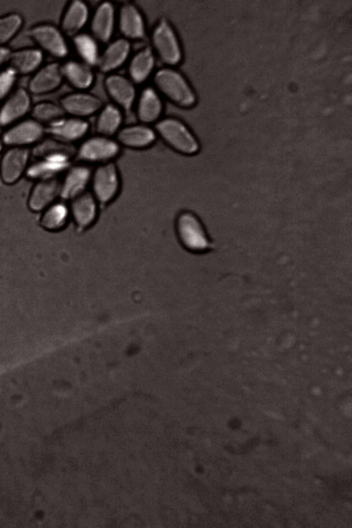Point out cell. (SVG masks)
<instances>
[{"mask_svg":"<svg viewBox=\"0 0 352 528\" xmlns=\"http://www.w3.org/2000/svg\"><path fill=\"white\" fill-rule=\"evenodd\" d=\"M120 152V146L116 139L98 134L82 141L77 151V157L84 164L98 165L112 162Z\"/></svg>","mask_w":352,"mask_h":528,"instance_id":"6","label":"cell"},{"mask_svg":"<svg viewBox=\"0 0 352 528\" xmlns=\"http://www.w3.org/2000/svg\"><path fill=\"white\" fill-rule=\"evenodd\" d=\"M91 13L88 5L82 1H73L67 7L61 21V29L69 36L81 32L89 21Z\"/></svg>","mask_w":352,"mask_h":528,"instance_id":"18","label":"cell"},{"mask_svg":"<svg viewBox=\"0 0 352 528\" xmlns=\"http://www.w3.org/2000/svg\"><path fill=\"white\" fill-rule=\"evenodd\" d=\"M1 141H0V150H1Z\"/></svg>","mask_w":352,"mask_h":528,"instance_id":"34","label":"cell"},{"mask_svg":"<svg viewBox=\"0 0 352 528\" xmlns=\"http://www.w3.org/2000/svg\"><path fill=\"white\" fill-rule=\"evenodd\" d=\"M15 74L11 69L0 73V99L3 98L12 87L15 81Z\"/></svg>","mask_w":352,"mask_h":528,"instance_id":"32","label":"cell"},{"mask_svg":"<svg viewBox=\"0 0 352 528\" xmlns=\"http://www.w3.org/2000/svg\"><path fill=\"white\" fill-rule=\"evenodd\" d=\"M69 214V210L64 204L56 203L45 211L41 223L48 230H59L67 224Z\"/></svg>","mask_w":352,"mask_h":528,"instance_id":"29","label":"cell"},{"mask_svg":"<svg viewBox=\"0 0 352 528\" xmlns=\"http://www.w3.org/2000/svg\"><path fill=\"white\" fill-rule=\"evenodd\" d=\"M116 26L122 38L131 40H140L146 32V24L140 9L133 3L126 2L122 4L116 11Z\"/></svg>","mask_w":352,"mask_h":528,"instance_id":"7","label":"cell"},{"mask_svg":"<svg viewBox=\"0 0 352 528\" xmlns=\"http://www.w3.org/2000/svg\"><path fill=\"white\" fill-rule=\"evenodd\" d=\"M60 104L63 111L80 118L98 113L103 106L98 96L82 91L65 96L61 98Z\"/></svg>","mask_w":352,"mask_h":528,"instance_id":"13","label":"cell"},{"mask_svg":"<svg viewBox=\"0 0 352 528\" xmlns=\"http://www.w3.org/2000/svg\"><path fill=\"white\" fill-rule=\"evenodd\" d=\"M153 87L162 98L184 109L194 107L197 96L186 77L174 67H165L153 75Z\"/></svg>","mask_w":352,"mask_h":528,"instance_id":"1","label":"cell"},{"mask_svg":"<svg viewBox=\"0 0 352 528\" xmlns=\"http://www.w3.org/2000/svg\"><path fill=\"white\" fill-rule=\"evenodd\" d=\"M154 130L157 136L178 153L193 155L200 150V144L196 136L179 118H162L155 124Z\"/></svg>","mask_w":352,"mask_h":528,"instance_id":"2","label":"cell"},{"mask_svg":"<svg viewBox=\"0 0 352 528\" xmlns=\"http://www.w3.org/2000/svg\"><path fill=\"white\" fill-rule=\"evenodd\" d=\"M120 184L119 171L113 162L98 164L91 172V192L100 204L113 201L119 193Z\"/></svg>","mask_w":352,"mask_h":528,"instance_id":"5","label":"cell"},{"mask_svg":"<svg viewBox=\"0 0 352 528\" xmlns=\"http://www.w3.org/2000/svg\"><path fill=\"white\" fill-rule=\"evenodd\" d=\"M62 66L50 63L42 68L31 80L29 89L31 92L40 94L56 89L63 79Z\"/></svg>","mask_w":352,"mask_h":528,"instance_id":"22","label":"cell"},{"mask_svg":"<svg viewBox=\"0 0 352 528\" xmlns=\"http://www.w3.org/2000/svg\"><path fill=\"white\" fill-rule=\"evenodd\" d=\"M104 86L113 104L122 110L129 109L135 102V86L129 77L111 73L104 79Z\"/></svg>","mask_w":352,"mask_h":528,"instance_id":"9","label":"cell"},{"mask_svg":"<svg viewBox=\"0 0 352 528\" xmlns=\"http://www.w3.org/2000/svg\"><path fill=\"white\" fill-rule=\"evenodd\" d=\"M63 112L61 107L52 102L38 103L32 111V116L38 120L51 122L61 118Z\"/></svg>","mask_w":352,"mask_h":528,"instance_id":"30","label":"cell"},{"mask_svg":"<svg viewBox=\"0 0 352 528\" xmlns=\"http://www.w3.org/2000/svg\"><path fill=\"white\" fill-rule=\"evenodd\" d=\"M116 11L109 1L100 3L91 14L90 34L99 43H109L116 26Z\"/></svg>","mask_w":352,"mask_h":528,"instance_id":"8","label":"cell"},{"mask_svg":"<svg viewBox=\"0 0 352 528\" xmlns=\"http://www.w3.org/2000/svg\"><path fill=\"white\" fill-rule=\"evenodd\" d=\"M73 45L80 61L90 67L96 65L100 54L99 42L90 33L81 32L73 36Z\"/></svg>","mask_w":352,"mask_h":528,"instance_id":"27","label":"cell"},{"mask_svg":"<svg viewBox=\"0 0 352 528\" xmlns=\"http://www.w3.org/2000/svg\"><path fill=\"white\" fill-rule=\"evenodd\" d=\"M28 94L22 88L14 91L0 110V124L6 125L23 116L30 107Z\"/></svg>","mask_w":352,"mask_h":528,"instance_id":"24","label":"cell"},{"mask_svg":"<svg viewBox=\"0 0 352 528\" xmlns=\"http://www.w3.org/2000/svg\"><path fill=\"white\" fill-rule=\"evenodd\" d=\"M175 229L179 243L188 252L204 253L213 248L202 222L192 211L182 210L177 214Z\"/></svg>","mask_w":352,"mask_h":528,"instance_id":"3","label":"cell"},{"mask_svg":"<svg viewBox=\"0 0 352 528\" xmlns=\"http://www.w3.org/2000/svg\"><path fill=\"white\" fill-rule=\"evenodd\" d=\"M130 52L129 41L124 38L115 39L100 51L96 66L100 72L111 74L126 62Z\"/></svg>","mask_w":352,"mask_h":528,"instance_id":"12","label":"cell"},{"mask_svg":"<svg viewBox=\"0 0 352 528\" xmlns=\"http://www.w3.org/2000/svg\"><path fill=\"white\" fill-rule=\"evenodd\" d=\"M116 137V140L120 146L143 149L151 146L155 142L157 135L154 129L141 123L121 127Z\"/></svg>","mask_w":352,"mask_h":528,"instance_id":"11","label":"cell"},{"mask_svg":"<svg viewBox=\"0 0 352 528\" xmlns=\"http://www.w3.org/2000/svg\"><path fill=\"white\" fill-rule=\"evenodd\" d=\"M151 50L166 67H174L182 62L181 43L170 22L162 18L154 25L151 36Z\"/></svg>","mask_w":352,"mask_h":528,"instance_id":"4","label":"cell"},{"mask_svg":"<svg viewBox=\"0 0 352 528\" xmlns=\"http://www.w3.org/2000/svg\"><path fill=\"white\" fill-rule=\"evenodd\" d=\"M89 129V124L83 118L72 117L60 118L51 122L48 130L57 139L72 142L85 138Z\"/></svg>","mask_w":352,"mask_h":528,"instance_id":"16","label":"cell"},{"mask_svg":"<svg viewBox=\"0 0 352 528\" xmlns=\"http://www.w3.org/2000/svg\"><path fill=\"white\" fill-rule=\"evenodd\" d=\"M63 77L74 87L80 90L89 88L94 81L91 67L78 60H71L62 66Z\"/></svg>","mask_w":352,"mask_h":528,"instance_id":"25","label":"cell"},{"mask_svg":"<svg viewBox=\"0 0 352 528\" xmlns=\"http://www.w3.org/2000/svg\"><path fill=\"white\" fill-rule=\"evenodd\" d=\"M28 157V151L22 148H13L4 153L1 160L0 172L5 183L11 184L19 179L25 170Z\"/></svg>","mask_w":352,"mask_h":528,"instance_id":"17","label":"cell"},{"mask_svg":"<svg viewBox=\"0 0 352 528\" xmlns=\"http://www.w3.org/2000/svg\"><path fill=\"white\" fill-rule=\"evenodd\" d=\"M44 132L42 125L34 120H25L9 129L3 141L9 145L28 144L37 141Z\"/></svg>","mask_w":352,"mask_h":528,"instance_id":"21","label":"cell"},{"mask_svg":"<svg viewBox=\"0 0 352 528\" xmlns=\"http://www.w3.org/2000/svg\"><path fill=\"white\" fill-rule=\"evenodd\" d=\"M122 110L112 104L103 105L98 112L96 130L98 135L110 137L116 135L122 127Z\"/></svg>","mask_w":352,"mask_h":528,"instance_id":"26","label":"cell"},{"mask_svg":"<svg viewBox=\"0 0 352 528\" xmlns=\"http://www.w3.org/2000/svg\"><path fill=\"white\" fill-rule=\"evenodd\" d=\"M91 172L85 164H78L70 168L61 185L62 196L65 199H72L85 191L87 186L90 184Z\"/></svg>","mask_w":352,"mask_h":528,"instance_id":"20","label":"cell"},{"mask_svg":"<svg viewBox=\"0 0 352 528\" xmlns=\"http://www.w3.org/2000/svg\"><path fill=\"white\" fill-rule=\"evenodd\" d=\"M30 34L34 41L52 55L64 57L67 54L66 41L56 27L48 24L38 25L32 28Z\"/></svg>","mask_w":352,"mask_h":528,"instance_id":"14","label":"cell"},{"mask_svg":"<svg viewBox=\"0 0 352 528\" xmlns=\"http://www.w3.org/2000/svg\"><path fill=\"white\" fill-rule=\"evenodd\" d=\"M155 56L151 47H143L136 52L129 60V79L135 85L146 80L153 72Z\"/></svg>","mask_w":352,"mask_h":528,"instance_id":"19","label":"cell"},{"mask_svg":"<svg viewBox=\"0 0 352 528\" xmlns=\"http://www.w3.org/2000/svg\"><path fill=\"white\" fill-rule=\"evenodd\" d=\"M22 19L17 14L0 18V45L9 41L20 29Z\"/></svg>","mask_w":352,"mask_h":528,"instance_id":"31","label":"cell"},{"mask_svg":"<svg viewBox=\"0 0 352 528\" xmlns=\"http://www.w3.org/2000/svg\"><path fill=\"white\" fill-rule=\"evenodd\" d=\"M61 184L56 178L38 182L33 188L29 199L31 210L39 211L49 206L60 192Z\"/></svg>","mask_w":352,"mask_h":528,"instance_id":"23","label":"cell"},{"mask_svg":"<svg viewBox=\"0 0 352 528\" xmlns=\"http://www.w3.org/2000/svg\"><path fill=\"white\" fill-rule=\"evenodd\" d=\"M135 113L142 124H155L164 110L162 96L153 87H144L135 100Z\"/></svg>","mask_w":352,"mask_h":528,"instance_id":"10","label":"cell"},{"mask_svg":"<svg viewBox=\"0 0 352 528\" xmlns=\"http://www.w3.org/2000/svg\"><path fill=\"white\" fill-rule=\"evenodd\" d=\"M69 212L80 230L91 226L98 216V202L92 193L87 190L71 199Z\"/></svg>","mask_w":352,"mask_h":528,"instance_id":"15","label":"cell"},{"mask_svg":"<svg viewBox=\"0 0 352 528\" xmlns=\"http://www.w3.org/2000/svg\"><path fill=\"white\" fill-rule=\"evenodd\" d=\"M9 51L3 47H0V66L9 57Z\"/></svg>","mask_w":352,"mask_h":528,"instance_id":"33","label":"cell"},{"mask_svg":"<svg viewBox=\"0 0 352 528\" xmlns=\"http://www.w3.org/2000/svg\"><path fill=\"white\" fill-rule=\"evenodd\" d=\"M42 60L41 53L36 50H22L8 57L10 69L15 73L28 74L34 70Z\"/></svg>","mask_w":352,"mask_h":528,"instance_id":"28","label":"cell"}]
</instances>
